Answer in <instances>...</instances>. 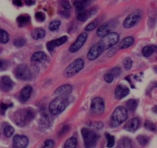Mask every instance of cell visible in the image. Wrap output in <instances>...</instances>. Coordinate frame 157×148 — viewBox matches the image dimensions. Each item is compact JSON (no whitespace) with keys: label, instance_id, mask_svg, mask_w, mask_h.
<instances>
[{"label":"cell","instance_id":"1f68e13d","mask_svg":"<svg viewBox=\"0 0 157 148\" xmlns=\"http://www.w3.org/2000/svg\"><path fill=\"white\" fill-rule=\"evenodd\" d=\"M3 132H4L5 136L7 137V138H10V137H12V135H13L14 132H15V130H14V128L12 127V126L6 125V127H4V130H3Z\"/></svg>","mask_w":157,"mask_h":148},{"label":"cell","instance_id":"816d5d0a","mask_svg":"<svg viewBox=\"0 0 157 148\" xmlns=\"http://www.w3.org/2000/svg\"><path fill=\"white\" fill-rule=\"evenodd\" d=\"M34 3H35V2L32 1V0H26V4L29 5V6H31V5H33Z\"/></svg>","mask_w":157,"mask_h":148},{"label":"cell","instance_id":"52a82bcc","mask_svg":"<svg viewBox=\"0 0 157 148\" xmlns=\"http://www.w3.org/2000/svg\"><path fill=\"white\" fill-rule=\"evenodd\" d=\"M15 76L21 81H29L32 79V72L25 64H21L15 69Z\"/></svg>","mask_w":157,"mask_h":148},{"label":"cell","instance_id":"cb8c5ba5","mask_svg":"<svg viewBox=\"0 0 157 148\" xmlns=\"http://www.w3.org/2000/svg\"><path fill=\"white\" fill-rule=\"evenodd\" d=\"M90 2V0H77V1L74 3V5H75V7L76 8L77 11L81 12V11L85 9V8L88 6Z\"/></svg>","mask_w":157,"mask_h":148},{"label":"cell","instance_id":"5b68a950","mask_svg":"<svg viewBox=\"0 0 157 148\" xmlns=\"http://www.w3.org/2000/svg\"><path fill=\"white\" fill-rule=\"evenodd\" d=\"M83 139L84 141L85 148H94L96 146L98 140V135L96 134L92 130H88L87 128H83L81 130Z\"/></svg>","mask_w":157,"mask_h":148},{"label":"cell","instance_id":"7c38bea8","mask_svg":"<svg viewBox=\"0 0 157 148\" xmlns=\"http://www.w3.org/2000/svg\"><path fill=\"white\" fill-rule=\"evenodd\" d=\"M104 101L102 98H96L91 102V109L97 114H102L104 111Z\"/></svg>","mask_w":157,"mask_h":148},{"label":"cell","instance_id":"e0dca14e","mask_svg":"<svg viewBox=\"0 0 157 148\" xmlns=\"http://www.w3.org/2000/svg\"><path fill=\"white\" fill-rule=\"evenodd\" d=\"M129 93H130V90L128 88L121 84V85H118L117 87L116 91H115V97L117 99H122L127 96Z\"/></svg>","mask_w":157,"mask_h":148},{"label":"cell","instance_id":"d6a6232c","mask_svg":"<svg viewBox=\"0 0 157 148\" xmlns=\"http://www.w3.org/2000/svg\"><path fill=\"white\" fill-rule=\"evenodd\" d=\"M106 138L107 140V147L108 148H111L114 146L115 144V138L114 137L110 135V134H106Z\"/></svg>","mask_w":157,"mask_h":148},{"label":"cell","instance_id":"603a6c76","mask_svg":"<svg viewBox=\"0 0 157 148\" xmlns=\"http://www.w3.org/2000/svg\"><path fill=\"white\" fill-rule=\"evenodd\" d=\"M32 38L34 39H41L45 36V31L43 29H40V28H37L32 30V33H31Z\"/></svg>","mask_w":157,"mask_h":148},{"label":"cell","instance_id":"681fc988","mask_svg":"<svg viewBox=\"0 0 157 148\" xmlns=\"http://www.w3.org/2000/svg\"><path fill=\"white\" fill-rule=\"evenodd\" d=\"M13 3L17 6H21V4H22L21 0H13Z\"/></svg>","mask_w":157,"mask_h":148},{"label":"cell","instance_id":"3957f363","mask_svg":"<svg viewBox=\"0 0 157 148\" xmlns=\"http://www.w3.org/2000/svg\"><path fill=\"white\" fill-rule=\"evenodd\" d=\"M120 36L117 32H110L105 36L102 37L101 40L98 42L99 46L101 47L103 52L107 49H111L112 47L117 44L119 41Z\"/></svg>","mask_w":157,"mask_h":148},{"label":"cell","instance_id":"f6af8a7d","mask_svg":"<svg viewBox=\"0 0 157 148\" xmlns=\"http://www.w3.org/2000/svg\"><path fill=\"white\" fill-rule=\"evenodd\" d=\"M61 5L65 10H68V9H71L70 3H69V2L67 1V0H61Z\"/></svg>","mask_w":157,"mask_h":148},{"label":"cell","instance_id":"44dd1931","mask_svg":"<svg viewBox=\"0 0 157 148\" xmlns=\"http://www.w3.org/2000/svg\"><path fill=\"white\" fill-rule=\"evenodd\" d=\"M47 60V55L42 52H37L32 56V61L37 63H43Z\"/></svg>","mask_w":157,"mask_h":148},{"label":"cell","instance_id":"ac0fdd59","mask_svg":"<svg viewBox=\"0 0 157 148\" xmlns=\"http://www.w3.org/2000/svg\"><path fill=\"white\" fill-rule=\"evenodd\" d=\"M72 92V87L69 84H64L57 88L55 92V95L58 96H67Z\"/></svg>","mask_w":157,"mask_h":148},{"label":"cell","instance_id":"d4e9b609","mask_svg":"<svg viewBox=\"0 0 157 148\" xmlns=\"http://www.w3.org/2000/svg\"><path fill=\"white\" fill-rule=\"evenodd\" d=\"M30 16L27 15H21L17 18V22H18L19 27H24L30 22Z\"/></svg>","mask_w":157,"mask_h":148},{"label":"cell","instance_id":"484cf974","mask_svg":"<svg viewBox=\"0 0 157 148\" xmlns=\"http://www.w3.org/2000/svg\"><path fill=\"white\" fill-rule=\"evenodd\" d=\"M117 148H133L131 141L128 138H123L118 141Z\"/></svg>","mask_w":157,"mask_h":148},{"label":"cell","instance_id":"d6986e66","mask_svg":"<svg viewBox=\"0 0 157 148\" xmlns=\"http://www.w3.org/2000/svg\"><path fill=\"white\" fill-rule=\"evenodd\" d=\"M32 92V88L31 86H26L24 88H22V90L21 91V93H20L19 99L21 102H25L29 100V98L31 97Z\"/></svg>","mask_w":157,"mask_h":148},{"label":"cell","instance_id":"2e32d148","mask_svg":"<svg viewBox=\"0 0 157 148\" xmlns=\"http://www.w3.org/2000/svg\"><path fill=\"white\" fill-rule=\"evenodd\" d=\"M140 126V120L137 118H134L127 121V124L124 125V128L129 132H135Z\"/></svg>","mask_w":157,"mask_h":148},{"label":"cell","instance_id":"836d02e7","mask_svg":"<svg viewBox=\"0 0 157 148\" xmlns=\"http://www.w3.org/2000/svg\"><path fill=\"white\" fill-rule=\"evenodd\" d=\"M61 25V21L59 20H55V21H52V22L49 25V29H50L52 32H55L57 31L59 29V26Z\"/></svg>","mask_w":157,"mask_h":148},{"label":"cell","instance_id":"ba28073f","mask_svg":"<svg viewBox=\"0 0 157 148\" xmlns=\"http://www.w3.org/2000/svg\"><path fill=\"white\" fill-rule=\"evenodd\" d=\"M141 16H142V12H141L140 11H135V12L130 14V15L125 18V20H124V24L123 25H124V27L127 28V29L132 28L140 21V19L141 18Z\"/></svg>","mask_w":157,"mask_h":148},{"label":"cell","instance_id":"ffe728a7","mask_svg":"<svg viewBox=\"0 0 157 148\" xmlns=\"http://www.w3.org/2000/svg\"><path fill=\"white\" fill-rule=\"evenodd\" d=\"M94 11L93 9H91V10H83L81 12H79V13L78 14L77 19L80 21H85L92 15H94Z\"/></svg>","mask_w":157,"mask_h":148},{"label":"cell","instance_id":"bcb514c9","mask_svg":"<svg viewBox=\"0 0 157 148\" xmlns=\"http://www.w3.org/2000/svg\"><path fill=\"white\" fill-rule=\"evenodd\" d=\"M9 107H11L10 104H4V103H1V104H0V113L4 114L5 111H6Z\"/></svg>","mask_w":157,"mask_h":148},{"label":"cell","instance_id":"5bb4252c","mask_svg":"<svg viewBox=\"0 0 157 148\" xmlns=\"http://www.w3.org/2000/svg\"><path fill=\"white\" fill-rule=\"evenodd\" d=\"M13 86V81L9 77L3 76L0 78V89L3 92H9L12 90Z\"/></svg>","mask_w":157,"mask_h":148},{"label":"cell","instance_id":"4316f807","mask_svg":"<svg viewBox=\"0 0 157 148\" xmlns=\"http://www.w3.org/2000/svg\"><path fill=\"white\" fill-rule=\"evenodd\" d=\"M156 47L155 45H147L143 49L142 53L144 55V56L145 57H150V55H152L153 54V52L156 51Z\"/></svg>","mask_w":157,"mask_h":148},{"label":"cell","instance_id":"ee69618b","mask_svg":"<svg viewBox=\"0 0 157 148\" xmlns=\"http://www.w3.org/2000/svg\"><path fill=\"white\" fill-rule=\"evenodd\" d=\"M145 127L146 128L148 129V130H153V131L156 130V126H155V124H153V123L150 122V121H147V122L146 123Z\"/></svg>","mask_w":157,"mask_h":148},{"label":"cell","instance_id":"9a60e30c","mask_svg":"<svg viewBox=\"0 0 157 148\" xmlns=\"http://www.w3.org/2000/svg\"><path fill=\"white\" fill-rule=\"evenodd\" d=\"M67 41V36L61 37V38L52 40V41H50L49 42H48L47 45H46V47H47L48 50L49 52H52V51H54V49H55V48L58 47V46L60 45H62L64 44V43H65Z\"/></svg>","mask_w":157,"mask_h":148},{"label":"cell","instance_id":"4fadbf2b","mask_svg":"<svg viewBox=\"0 0 157 148\" xmlns=\"http://www.w3.org/2000/svg\"><path fill=\"white\" fill-rule=\"evenodd\" d=\"M102 53L103 51L101 50V47L98 43H96L93 46H91V48L89 50L88 53H87V58L90 61H94L96 58H98Z\"/></svg>","mask_w":157,"mask_h":148},{"label":"cell","instance_id":"7bdbcfd3","mask_svg":"<svg viewBox=\"0 0 157 148\" xmlns=\"http://www.w3.org/2000/svg\"><path fill=\"white\" fill-rule=\"evenodd\" d=\"M54 147V142L52 140H47L44 141V144H43L41 148H53Z\"/></svg>","mask_w":157,"mask_h":148},{"label":"cell","instance_id":"277c9868","mask_svg":"<svg viewBox=\"0 0 157 148\" xmlns=\"http://www.w3.org/2000/svg\"><path fill=\"white\" fill-rule=\"evenodd\" d=\"M127 117H128V114H127V108L122 106L117 107L112 115L111 121H110L111 127H117L120 126L127 120Z\"/></svg>","mask_w":157,"mask_h":148},{"label":"cell","instance_id":"ab89813d","mask_svg":"<svg viewBox=\"0 0 157 148\" xmlns=\"http://www.w3.org/2000/svg\"><path fill=\"white\" fill-rule=\"evenodd\" d=\"M9 65V61H6V60H3V59H0V72L2 71L6 70L8 68Z\"/></svg>","mask_w":157,"mask_h":148},{"label":"cell","instance_id":"30bf717a","mask_svg":"<svg viewBox=\"0 0 157 148\" xmlns=\"http://www.w3.org/2000/svg\"><path fill=\"white\" fill-rule=\"evenodd\" d=\"M116 25L117 23L114 22V21H110L108 22L104 23L98 28V31H97V35H98V36L102 38V37L105 36L107 34L111 32L112 29L116 27Z\"/></svg>","mask_w":157,"mask_h":148},{"label":"cell","instance_id":"7402d4cb","mask_svg":"<svg viewBox=\"0 0 157 148\" xmlns=\"http://www.w3.org/2000/svg\"><path fill=\"white\" fill-rule=\"evenodd\" d=\"M134 43V38L131 36L127 37V38H124L121 40V43H120V49H128L130 46H132Z\"/></svg>","mask_w":157,"mask_h":148},{"label":"cell","instance_id":"9c48e42d","mask_svg":"<svg viewBox=\"0 0 157 148\" xmlns=\"http://www.w3.org/2000/svg\"><path fill=\"white\" fill-rule=\"evenodd\" d=\"M87 38V32H83V33L80 34L79 36L78 37L77 40L75 41V42L73 45L70 46L69 48V51L71 53H75L77 52L78 50L82 48V46L84 45V44L85 43L86 40Z\"/></svg>","mask_w":157,"mask_h":148},{"label":"cell","instance_id":"7dc6e473","mask_svg":"<svg viewBox=\"0 0 157 148\" xmlns=\"http://www.w3.org/2000/svg\"><path fill=\"white\" fill-rule=\"evenodd\" d=\"M113 78H113V75H112L111 74L109 73V72L104 75V80H105L107 83H111L112 81H113Z\"/></svg>","mask_w":157,"mask_h":148},{"label":"cell","instance_id":"b9f144b4","mask_svg":"<svg viewBox=\"0 0 157 148\" xmlns=\"http://www.w3.org/2000/svg\"><path fill=\"white\" fill-rule=\"evenodd\" d=\"M35 18H36V19L38 21H44L45 20V15H44V14L43 12H38L35 14Z\"/></svg>","mask_w":157,"mask_h":148},{"label":"cell","instance_id":"8fae6325","mask_svg":"<svg viewBox=\"0 0 157 148\" xmlns=\"http://www.w3.org/2000/svg\"><path fill=\"white\" fill-rule=\"evenodd\" d=\"M29 142V138L26 136L15 135L13 138V148H26Z\"/></svg>","mask_w":157,"mask_h":148},{"label":"cell","instance_id":"83f0119b","mask_svg":"<svg viewBox=\"0 0 157 148\" xmlns=\"http://www.w3.org/2000/svg\"><path fill=\"white\" fill-rule=\"evenodd\" d=\"M40 125L44 128H48L51 126V121L47 115H43L40 119Z\"/></svg>","mask_w":157,"mask_h":148},{"label":"cell","instance_id":"4dcf8cb0","mask_svg":"<svg viewBox=\"0 0 157 148\" xmlns=\"http://www.w3.org/2000/svg\"><path fill=\"white\" fill-rule=\"evenodd\" d=\"M9 41V34L3 29H0V42L6 44Z\"/></svg>","mask_w":157,"mask_h":148},{"label":"cell","instance_id":"f35d334b","mask_svg":"<svg viewBox=\"0 0 157 148\" xmlns=\"http://www.w3.org/2000/svg\"><path fill=\"white\" fill-rule=\"evenodd\" d=\"M90 127H93L94 129H98V130H100V129H102L104 127V123L101 122V121H97V122H93L90 124H89Z\"/></svg>","mask_w":157,"mask_h":148},{"label":"cell","instance_id":"e575fe53","mask_svg":"<svg viewBox=\"0 0 157 148\" xmlns=\"http://www.w3.org/2000/svg\"><path fill=\"white\" fill-rule=\"evenodd\" d=\"M137 141L141 145H147L149 142V138L147 136H144V135H140L137 137Z\"/></svg>","mask_w":157,"mask_h":148},{"label":"cell","instance_id":"f1b7e54d","mask_svg":"<svg viewBox=\"0 0 157 148\" xmlns=\"http://www.w3.org/2000/svg\"><path fill=\"white\" fill-rule=\"evenodd\" d=\"M138 105V103L136 101V100L135 99H130L127 102V108L128 109L129 111H133L136 109Z\"/></svg>","mask_w":157,"mask_h":148},{"label":"cell","instance_id":"c3c4849f","mask_svg":"<svg viewBox=\"0 0 157 148\" xmlns=\"http://www.w3.org/2000/svg\"><path fill=\"white\" fill-rule=\"evenodd\" d=\"M69 130V127L68 126H64V127H63L62 129H61V132H60V136H62L63 134H64L66 133V132L67 131V130Z\"/></svg>","mask_w":157,"mask_h":148},{"label":"cell","instance_id":"60d3db41","mask_svg":"<svg viewBox=\"0 0 157 148\" xmlns=\"http://www.w3.org/2000/svg\"><path fill=\"white\" fill-rule=\"evenodd\" d=\"M97 25H98V22H97V21H93V22H90V24L87 25V26H86L85 30L87 31V32H90V31L94 30V29L97 27Z\"/></svg>","mask_w":157,"mask_h":148},{"label":"cell","instance_id":"8992f818","mask_svg":"<svg viewBox=\"0 0 157 148\" xmlns=\"http://www.w3.org/2000/svg\"><path fill=\"white\" fill-rule=\"evenodd\" d=\"M84 61H83L81 58H78V59L75 60L71 64H69L66 69L64 70V75L67 78H70V77L74 76L75 75L78 74L81 69L84 68Z\"/></svg>","mask_w":157,"mask_h":148},{"label":"cell","instance_id":"74e56055","mask_svg":"<svg viewBox=\"0 0 157 148\" xmlns=\"http://www.w3.org/2000/svg\"><path fill=\"white\" fill-rule=\"evenodd\" d=\"M109 73L111 74V75L113 76V78H116V77H118L120 75H121V70L120 68L115 67V68H112L111 70L109 72Z\"/></svg>","mask_w":157,"mask_h":148},{"label":"cell","instance_id":"7a4b0ae2","mask_svg":"<svg viewBox=\"0 0 157 148\" xmlns=\"http://www.w3.org/2000/svg\"><path fill=\"white\" fill-rule=\"evenodd\" d=\"M69 104L67 96H58L49 104V111L54 115H57L64 111Z\"/></svg>","mask_w":157,"mask_h":148},{"label":"cell","instance_id":"f546056e","mask_svg":"<svg viewBox=\"0 0 157 148\" xmlns=\"http://www.w3.org/2000/svg\"><path fill=\"white\" fill-rule=\"evenodd\" d=\"M77 146V139L75 138H71L65 142L64 148H75Z\"/></svg>","mask_w":157,"mask_h":148},{"label":"cell","instance_id":"8d00e7d4","mask_svg":"<svg viewBox=\"0 0 157 148\" xmlns=\"http://www.w3.org/2000/svg\"><path fill=\"white\" fill-rule=\"evenodd\" d=\"M26 43V40L23 38H17L14 41V45H15L16 47H22L23 45H25Z\"/></svg>","mask_w":157,"mask_h":148},{"label":"cell","instance_id":"6da1fadb","mask_svg":"<svg viewBox=\"0 0 157 148\" xmlns=\"http://www.w3.org/2000/svg\"><path fill=\"white\" fill-rule=\"evenodd\" d=\"M35 115V111L32 108H24L15 111L13 119L15 124L19 127H24L27 123L30 122Z\"/></svg>","mask_w":157,"mask_h":148},{"label":"cell","instance_id":"f907efd6","mask_svg":"<svg viewBox=\"0 0 157 148\" xmlns=\"http://www.w3.org/2000/svg\"><path fill=\"white\" fill-rule=\"evenodd\" d=\"M61 15H62L63 16H64V17H65V16L66 17H68L69 16V13L66 10L64 11V12H61Z\"/></svg>","mask_w":157,"mask_h":148},{"label":"cell","instance_id":"d590c367","mask_svg":"<svg viewBox=\"0 0 157 148\" xmlns=\"http://www.w3.org/2000/svg\"><path fill=\"white\" fill-rule=\"evenodd\" d=\"M132 60L130 58H126L124 60V67L126 70H130L132 67Z\"/></svg>","mask_w":157,"mask_h":148}]
</instances>
